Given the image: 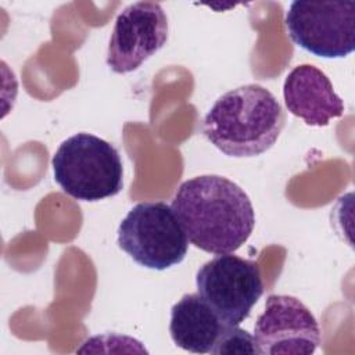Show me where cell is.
Returning <instances> with one entry per match:
<instances>
[{
	"label": "cell",
	"mask_w": 355,
	"mask_h": 355,
	"mask_svg": "<svg viewBox=\"0 0 355 355\" xmlns=\"http://www.w3.org/2000/svg\"><path fill=\"white\" fill-rule=\"evenodd\" d=\"M171 207L190 243L209 254H233L255 226L247 193L219 175L187 179L178 187Z\"/></svg>",
	"instance_id": "1"
},
{
	"label": "cell",
	"mask_w": 355,
	"mask_h": 355,
	"mask_svg": "<svg viewBox=\"0 0 355 355\" xmlns=\"http://www.w3.org/2000/svg\"><path fill=\"white\" fill-rule=\"evenodd\" d=\"M284 128V112L266 87L248 83L222 94L202 121V133L223 154L257 157L268 151Z\"/></svg>",
	"instance_id": "2"
},
{
	"label": "cell",
	"mask_w": 355,
	"mask_h": 355,
	"mask_svg": "<svg viewBox=\"0 0 355 355\" xmlns=\"http://www.w3.org/2000/svg\"><path fill=\"white\" fill-rule=\"evenodd\" d=\"M51 165L58 186L80 201L114 197L123 187V165L118 150L92 133L80 132L64 140Z\"/></svg>",
	"instance_id": "3"
},
{
	"label": "cell",
	"mask_w": 355,
	"mask_h": 355,
	"mask_svg": "<svg viewBox=\"0 0 355 355\" xmlns=\"http://www.w3.org/2000/svg\"><path fill=\"white\" fill-rule=\"evenodd\" d=\"M118 245L136 263L165 270L184 259L189 239L171 205L144 201L136 204L119 223Z\"/></svg>",
	"instance_id": "4"
},
{
	"label": "cell",
	"mask_w": 355,
	"mask_h": 355,
	"mask_svg": "<svg viewBox=\"0 0 355 355\" xmlns=\"http://www.w3.org/2000/svg\"><path fill=\"white\" fill-rule=\"evenodd\" d=\"M197 293L225 326H239L263 294L257 262L233 254H220L205 262L196 276Z\"/></svg>",
	"instance_id": "5"
},
{
	"label": "cell",
	"mask_w": 355,
	"mask_h": 355,
	"mask_svg": "<svg viewBox=\"0 0 355 355\" xmlns=\"http://www.w3.org/2000/svg\"><path fill=\"white\" fill-rule=\"evenodd\" d=\"M284 24L301 49L324 58H341L355 49V1H293Z\"/></svg>",
	"instance_id": "6"
},
{
	"label": "cell",
	"mask_w": 355,
	"mask_h": 355,
	"mask_svg": "<svg viewBox=\"0 0 355 355\" xmlns=\"http://www.w3.org/2000/svg\"><path fill=\"white\" fill-rule=\"evenodd\" d=\"M252 337L261 355H311L320 344V329L298 298L272 294L254 324Z\"/></svg>",
	"instance_id": "7"
},
{
	"label": "cell",
	"mask_w": 355,
	"mask_h": 355,
	"mask_svg": "<svg viewBox=\"0 0 355 355\" xmlns=\"http://www.w3.org/2000/svg\"><path fill=\"white\" fill-rule=\"evenodd\" d=\"M168 40V17L159 3L139 1L116 17L107 50V65L115 73L137 69Z\"/></svg>",
	"instance_id": "8"
},
{
	"label": "cell",
	"mask_w": 355,
	"mask_h": 355,
	"mask_svg": "<svg viewBox=\"0 0 355 355\" xmlns=\"http://www.w3.org/2000/svg\"><path fill=\"white\" fill-rule=\"evenodd\" d=\"M287 110L309 126H327L344 114V103L327 75L311 64L293 68L283 83Z\"/></svg>",
	"instance_id": "9"
},
{
	"label": "cell",
	"mask_w": 355,
	"mask_h": 355,
	"mask_svg": "<svg viewBox=\"0 0 355 355\" xmlns=\"http://www.w3.org/2000/svg\"><path fill=\"white\" fill-rule=\"evenodd\" d=\"M226 326L214 309L197 294H184L171 309L169 333L184 351L209 354Z\"/></svg>",
	"instance_id": "10"
},
{
	"label": "cell",
	"mask_w": 355,
	"mask_h": 355,
	"mask_svg": "<svg viewBox=\"0 0 355 355\" xmlns=\"http://www.w3.org/2000/svg\"><path fill=\"white\" fill-rule=\"evenodd\" d=\"M209 354H258L254 337L239 326H226Z\"/></svg>",
	"instance_id": "11"
}]
</instances>
